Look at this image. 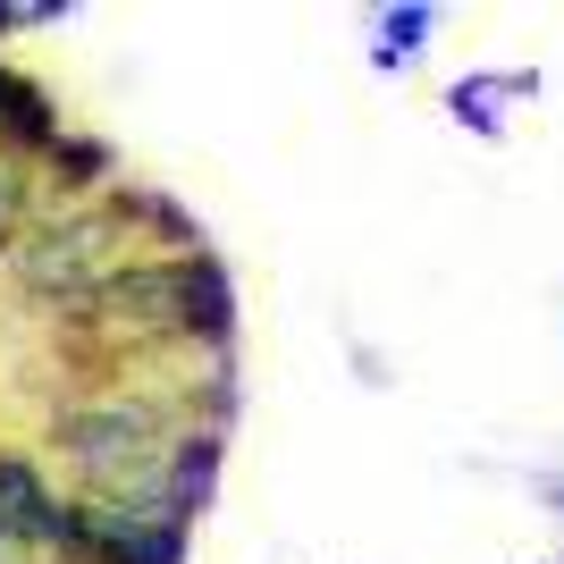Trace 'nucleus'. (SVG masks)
Masks as SVG:
<instances>
[{"label":"nucleus","mask_w":564,"mask_h":564,"mask_svg":"<svg viewBox=\"0 0 564 564\" xmlns=\"http://www.w3.org/2000/svg\"><path fill=\"white\" fill-rule=\"evenodd\" d=\"M169 438H177V422L143 388H85V397L51 404V422H43V455L59 464L68 497H85V506H135L152 489V471H161Z\"/></svg>","instance_id":"f257e3e1"},{"label":"nucleus","mask_w":564,"mask_h":564,"mask_svg":"<svg viewBox=\"0 0 564 564\" xmlns=\"http://www.w3.org/2000/svg\"><path fill=\"white\" fill-rule=\"evenodd\" d=\"M76 321L101 346H236V286L203 245L177 261H127Z\"/></svg>","instance_id":"f03ea898"},{"label":"nucleus","mask_w":564,"mask_h":564,"mask_svg":"<svg viewBox=\"0 0 564 564\" xmlns=\"http://www.w3.org/2000/svg\"><path fill=\"white\" fill-rule=\"evenodd\" d=\"M497 94H540V68H480V76H455V127H471V135H506V110H497Z\"/></svg>","instance_id":"7ed1b4c3"},{"label":"nucleus","mask_w":564,"mask_h":564,"mask_svg":"<svg viewBox=\"0 0 564 564\" xmlns=\"http://www.w3.org/2000/svg\"><path fill=\"white\" fill-rule=\"evenodd\" d=\"M34 219H43V169L18 161V152H0V261H18Z\"/></svg>","instance_id":"20e7f679"},{"label":"nucleus","mask_w":564,"mask_h":564,"mask_svg":"<svg viewBox=\"0 0 564 564\" xmlns=\"http://www.w3.org/2000/svg\"><path fill=\"white\" fill-rule=\"evenodd\" d=\"M430 25H438V9L430 0H404V9H379L371 25V68H413L430 43Z\"/></svg>","instance_id":"39448f33"},{"label":"nucleus","mask_w":564,"mask_h":564,"mask_svg":"<svg viewBox=\"0 0 564 564\" xmlns=\"http://www.w3.org/2000/svg\"><path fill=\"white\" fill-rule=\"evenodd\" d=\"M59 18H76L68 0H0V43L25 34V25H59Z\"/></svg>","instance_id":"423d86ee"},{"label":"nucleus","mask_w":564,"mask_h":564,"mask_svg":"<svg viewBox=\"0 0 564 564\" xmlns=\"http://www.w3.org/2000/svg\"><path fill=\"white\" fill-rule=\"evenodd\" d=\"M0 564H43V556H34V547H25V531H18V522H9V514H0Z\"/></svg>","instance_id":"0eeeda50"}]
</instances>
